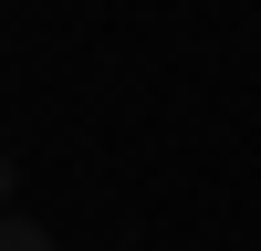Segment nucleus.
Instances as JSON below:
<instances>
[{"label": "nucleus", "mask_w": 261, "mask_h": 251, "mask_svg": "<svg viewBox=\"0 0 261 251\" xmlns=\"http://www.w3.org/2000/svg\"><path fill=\"white\" fill-rule=\"evenodd\" d=\"M0 251H53V241H42V220H0Z\"/></svg>", "instance_id": "obj_1"}, {"label": "nucleus", "mask_w": 261, "mask_h": 251, "mask_svg": "<svg viewBox=\"0 0 261 251\" xmlns=\"http://www.w3.org/2000/svg\"><path fill=\"white\" fill-rule=\"evenodd\" d=\"M0 220H11V157H0Z\"/></svg>", "instance_id": "obj_2"}]
</instances>
